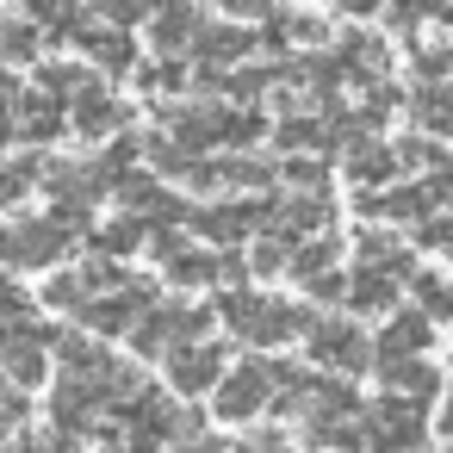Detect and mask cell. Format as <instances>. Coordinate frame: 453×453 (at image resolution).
Masks as SVG:
<instances>
[{"label": "cell", "instance_id": "6da1fadb", "mask_svg": "<svg viewBox=\"0 0 453 453\" xmlns=\"http://www.w3.org/2000/svg\"><path fill=\"white\" fill-rule=\"evenodd\" d=\"M218 323L242 342V348H286L292 335H311V311L280 298V292H255V286H224L218 298Z\"/></svg>", "mask_w": 453, "mask_h": 453}, {"label": "cell", "instance_id": "7a4b0ae2", "mask_svg": "<svg viewBox=\"0 0 453 453\" xmlns=\"http://www.w3.org/2000/svg\"><path fill=\"white\" fill-rule=\"evenodd\" d=\"M211 323H218V311L211 304H187V298H162L137 329H131V348H137V360H168L174 348H193V342H205L211 335Z\"/></svg>", "mask_w": 453, "mask_h": 453}, {"label": "cell", "instance_id": "3957f363", "mask_svg": "<svg viewBox=\"0 0 453 453\" xmlns=\"http://www.w3.org/2000/svg\"><path fill=\"white\" fill-rule=\"evenodd\" d=\"M50 354H57L50 323H38V317H0V372H7L19 391H38L44 385Z\"/></svg>", "mask_w": 453, "mask_h": 453}, {"label": "cell", "instance_id": "277c9868", "mask_svg": "<svg viewBox=\"0 0 453 453\" xmlns=\"http://www.w3.org/2000/svg\"><path fill=\"white\" fill-rule=\"evenodd\" d=\"M69 242H75V230L63 218L26 211L13 224H0V267H57L69 255Z\"/></svg>", "mask_w": 453, "mask_h": 453}, {"label": "cell", "instance_id": "5b68a950", "mask_svg": "<svg viewBox=\"0 0 453 453\" xmlns=\"http://www.w3.org/2000/svg\"><path fill=\"white\" fill-rule=\"evenodd\" d=\"M44 416H50V428H57V434L88 441V434H100V422L112 416V391H106V385H94V379H81V372H63V379L50 385Z\"/></svg>", "mask_w": 453, "mask_h": 453}, {"label": "cell", "instance_id": "8992f818", "mask_svg": "<svg viewBox=\"0 0 453 453\" xmlns=\"http://www.w3.org/2000/svg\"><path fill=\"white\" fill-rule=\"evenodd\" d=\"M267 218H273L267 193L261 199H205V205H193V236L211 249H242L249 236L267 230Z\"/></svg>", "mask_w": 453, "mask_h": 453}, {"label": "cell", "instance_id": "52a82bcc", "mask_svg": "<svg viewBox=\"0 0 453 453\" xmlns=\"http://www.w3.org/2000/svg\"><path fill=\"white\" fill-rule=\"evenodd\" d=\"M304 354L317 360V372H342V379H354V372H366V366L379 360V342H372L360 323L317 317V323H311V335H304Z\"/></svg>", "mask_w": 453, "mask_h": 453}, {"label": "cell", "instance_id": "ba28073f", "mask_svg": "<svg viewBox=\"0 0 453 453\" xmlns=\"http://www.w3.org/2000/svg\"><path fill=\"white\" fill-rule=\"evenodd\" d=\"M273 397H280V360H267V354H249L242 366H230L224 372V385H218V416L224 422H255L261 410H273Z\"/></svg>", "mask_w": 453, "mask_h": 453}, {"label": "cell", "instance_id": "9c48e42d", "mask_svg": "<svg viewBox=\"0 0 453 453\" xmlns=\"http://www.w3.org/2000/svg\"><path fill=\"white\" fill-rule=\"evenodd\" d=\"M366 428H372V453H422V441H428V403L385 391L379 403H366Z\"/></svg>", "mask_w": 453, "mask_h": 453}, {"label": "cell", "instance_id": "30bf717a", "mask_svg": "<svg viewBox=\"0 0 453 453\" xmlns=\"http://www.w3.org/2000/svg\"><path fill=\"white\" fill-rule=\"evenodd\" d=\"M156 304H162V298H156V286L131 273V280H125L119 292H100V298H88L81 323H88L94 335H131V329H137V323H143V317H150Z\"/></svg>", "mask_w": 453, "mask_h": 453}, {"label": "cell", "instance_id": "8fae6325", "mask_svg": "<svg viewBox=\"0 0 453 453\" xmlns=\"http://www.w3.org/2000/svg\"><path fill=\"white\" fill-rule=\"evenodd\" d=\"M224 372H230V348L224 342H193V348H174L168 354V391L174 397H218V385H224Z\"/></svg>", "mask_w": 453, "mask_h": 453}, {"label": "cell", "instance_id": "7c38bea8", "mask_svg": "<svg viewBox=\"0 0 453 453\" xmlns=\"http://www.w3.org/2000/svg\"><path fill=\"white\" fill-rule=\"evenodd\" d=\"M112 199H119V211L143 218L150 230H168V224H193V205H180V193H174V187H162V174H125Z\"/></svg>", "mask_w": 453, "mask_h": 453}, {"label": "cell", "instance_id": "4fadbf2b", "mask_svg": "<svg viewBox=\"0 0 453 453\" xmlns=\"http://www.w3.org/2000/svg\"><path fill=\"white\" fill-rule=\"evenodd\" d=\"M162 131H168L180 150L211 156V150H224V106H205V100H193V106H162Z\"/></svg>", "mask_w": 453, "mask_h": 453}, {"label": "cell", "instance_id": "5bb4252c", "mask_svg": "<svg viewBox=\"0 0 453 453\" xmlns=\"http://www.w3.org/2000/svg\"><path fill=\"white\" fill-rule=\"evenodd\" d=\"M329 224H335V205H329V193H292V199H273L267 236L304 242V236H323Z\"/></svg>", "mask_w": 453, "mask_h": 453}, {"label": "cell", "instance_id": "9a60e30c", "mask_svg": "<svg viewBox=\"0 0 453 453\" xmlns=\"http://www.w3.org/2000/svg\"><path fill=\"white\" fill-rule=\"evenodd\" d=\"M75 44L88 50V63L94 69H106V75H137V44H131V32L125 26H112V19H88L81 32H75Z\"/></svg>", "mask_w": 453, "mask_h": 453}, {"label": "cell", "instance_id": "2e32d148", "mask_svg": "<svg viewBox=\"0 0 453 453\" xmlns=\"http://www.w3.org/2000/svg\"><path fill=\"white\" fill-rule=\"evenodd\" d=\"M69 125H75V137L106 143V137H125V131H131V106H125L119 94H106V88H88V94L69 106Z\"/></svg>", "mask_w": 453, "mask_h": 453}, {"label": "cell", "instance_id": "e0dca14e", "mask_svg": "<svg viewBox=\"0 0 453 453\" xmlns=\"http://www.w3.org/2000/svg\"><path fill=\"white\" fill-rule=\"evenodd\" d=\"M372 366H379L385 391H397V397H416V403H428V397L441 391V366H434L428 354H379Z\"/></svg>", "mask_w": 453, "mask_h": 453}, {"label": "cell", "instance_id": "ac0fdd59", "mask_svg": "<svg viewBox=\"0 0 453 453\" xmlns=\"http://www.w3.org/2000/svg\"><path fill=\"white\" fill-rule=\"evenodd\" d=\"M342 174L354 180V193H366V187H391V180L403 174L397 143H372V137H360V143L342 156Z\"/></svg>", "mask_w": 453, "mask_h": 453}, {"label": "cell", "instance_id": "d6986e66", "mask_svg": "<svg viewBox=\"0 0 453 453\" xmlns=\"http://www.w3.org/2000/svg\"><path fill=\"white\" fill-rule=\"evenodd\" d=\"M397 292H403L397 273H379V267H354V273H348V304H354V317H391V311H397Z\"/></svg>", "mask_w": 453, "mask_h": 453}, {"label": "cell", "instance_id": "ffe728a7", "mask_svg": "<svg viewBox=\"0 0 453 453\" xmlns=\"http://www.w3.org/2000/svg\"><path fill=\"white\" fill-rule=\"evenodd\" d=\"M428 348H434V317L422 304H397L379 335V354H428Z\"/></svg>", "mask_w": 453, "mask_h": 453}, {"label": "cell", "instance_id": "44dd1931", "mask_svg": "<svg viewBox=\"0 0 453 453\" xmlns=\"http://www.w3.org/2000/svg\"><path fill=\"white\" fill-rule=\"evenodd\" d=\"M63 131H75L63 119V100H50L44 88H26V100H19V143H57Z\"/></svg>", "mask_w": 453, "mask_h": 453}, {"label": "cell", "instance_id": "7402d4cb", "mask_svg": "<svg viewBox=\"0 0 453 453\" xmlns=\"http://www.w3.org/2000/svg\"><path fill=\"white\" fill-rule=\"evenodd\" d=\"M354 255H360V267H379V273H397V280H416L422 267L410 261V249L391 236V230H379V224H366L360 236H354Z\"/></svg>", "mask_w": 453, "mask_h": 453}, {"label": "cell", "instance_id": "603a6c76", "mask_svg": "<svg viewBox=\"0 0 453 453\" xmlns=\"http://www.w3.org/2000/svg\"><path fill=\"white\" fill-rule=\"evenodd\" d=\"M199 32H205L199 7L156 13V19H150V50H156V57H180V50H193V44H199Z\"/></svg>", "mask_w": 453, "mask_h": 453}, {"label": "cell", "instance_id": "cb8c5ba5", "mask_svg": "<svg viewBox=\"0 0 453 453\" xmlns=\"http://www.w3.org/2000/svg\"><path fill=\"white\" fill-rule=\"evenodd\" d=\"M410 119L428 137H453V81H422L410 94Z\"/></svg>", "mask_w": 453, "mask_h": 453}, {"label": "cell", "instance_id": "d4e9b609", "mask_svg": "<svg viewBox=\"0 0 453 453\" xmlns=\"http://www.w3.org/2000/svg\"><path fill=\"white\" fill-rule=\"evenodd\" d=\"M273 143H280V150H292V156H323V150H335V143H329V119H323V112L280 119V125H273Z\"/></svg>", "mask_w": 453, "mask_h": 453}, {"label": "cell", "instance_id": "484cf974", "mask_svg": "<svg viewBox=\"0 0 453 453\" xmlns=\"http://www.w3.org/2000/svg\"><path fill=\"white\" fill-rule=\"evenodd\" d=\"M335 261H342V242H335L329 230H323V236H304V242L292 249V273H286V280H292V286L304 292L311 280H323V273H335Z\"/></svg>", "mask_w": 453, "mask_h": 453}, {"label": "cell", "instance_id": "4316f807", "mask_svg": "<svg viewBox=\"0 0 453 453\" xmlns=\"http://www.w3.org/2000/svg\"><path fill=\"white\" fill-rule=\"evenodd\" d=\"M26 19L44 26L50 38H69L75 44V32L94 19V7H81V0H26Z\"/></svg>", "mask_w": 453, "mask_h": 453}, {"label": "cell", "instance_id": "83f0119b", "mask_svg": "<svg viewBox=\"0 0 453 453\" xmlns=\"http://www.w3.org/2000/svg\"><path fill=\"white\" fill-rule=\"evenodd\" d=\"M385 57H391V44H385L379 32H342V63H348V75L385 81Z\"/></svg>", "mask_w": 453, "mask_h": 453}, {"label": "cell", "instance_id": "f1b7e54d", "mask_svg": "<svg viewBox=\"0 0 453 453\" xmlns=\"http://www.w3.org/2000/svg\"><path fill=\"white\" fill-rule=\"evenodd\" d=\"M143 242H150V224L131 218V211H119V218L100 224V230H88V249H94V255H137Z\"/></svg>", "mask_w": 453, "mask_h": 453}, {"label": "cell", "instance_id": "f546056e", "mask_svg": "<svg viewBox=\"0 0 453 453\" xmlns=\"http://www.w3.org/2000/svg\"><path fill=\"white\" fill-rule=\"evenodd\" d=\"M249 50H255V38H249V32H236V26H205V32H199V44H193V63L224 69V63L249 57Z\"/></svg>", "mask_w": 453, "mask_h": 453}, {"label": "cell", "instance_id": "4dcf8cb0", "mask_svg": "<svg viewBox=\"0 0 453 453\" xmlns=\"http://www.w3.org/2000/svg\"><path fill=\"white\" fill-rule=\"evenodd\" d=\"M44 174H50V162H38V156H13V162H0V211H13L32 187H44Z\"/></svg>", "mask_w": 453, "mask_h": 453}, {"label": "cell", "instance_id": "1f68e13d", "mask_svg": "<svg viewBox=\"0 0 453 453\" xmlns=\"http://www.w3.org/2000/svg\"><path fill=\"white\" fill-rule=\"evenodd\" d=\"M38 88H44L50 100L75 106V100L94 88V63H44V69H38Z\"/></svg>", "mask_w": 453, "mask_h": 453}, {"label": "cell", "instance_id": "d6a6232c", "mask_svg": "<svg viewBox=\"0 0 453 453\" xmlns=\"http://www.w3.org/2000/svg\"><path fill=\"white\" fill-rule=\"evenodd\" d=\"M218 168H224V187H236V193H242V187H255V193H261V187H273V180H280V168H273V162H261V156H218Z\"/></svg>", "mask_w": 453, "mask_h": 453}, {"label": "cell", "instance_id": "836d02e7", "mask_svg": "<svg viewBox=\"0 0 453 453\" xmlns=\"http://www.w3.org/2000/svg\"><path fill=\"white\" fill-rule=\"evenodd\" d=\"M292 249H298V242H286V236H255V249H249V273H255V280H280V273H292Z\"/></svg>", "mask_w": 453, "mask_h": 453}, {"label": "cell", "instance_id": "e575fe53", "mask_svg": "<svg viewBox=\"0 0 453 453\" xmlns=\"http://www.w3.org/2000/svg\"><path fill=\"white\" fill-rule=\"evenodd\" d=\"M137 88H143V94H180V88H193V75H187L180 57H156V63L137 69Z\"/></svg>", "mask_w": 453, "mask_h": 453}, {"label": "cell", "instance_id": "d590c367", "mask_svg": "<svg viewBox=\"0 0 453 453\" xmlns=\"http://www.w3.org/2000/svg\"><path fill=\"white\" fill-rule=\"evenodd\" d=\"M38 304L44 311H88V286H81V273H50L44 280V292H38Z\"/></svg>", "mask_w": 453, "mask_h": 453}, {"label": "cell", "instance_id": "8d00e7d4", "mask_svg": "<svg viewBox=\"0 0 453 453\" xmlns=\"http://www.w3.org/2000/svg\"><path fill=\"white\" fill-rule=\"evenodd\" d=\"M410 292L422 298V311H428L434 323H453V280H447V273H416Z\"/></svg>", "mask_w": 453, "mask_h": 453}, {"label": "cell", "instance_id": "74e56055", "mask_svg": "<svg viewBox=\"0 0 453 453\" xmlns=\"http://www.w3.org/2000/svg\"><path fill=\"white\" fill-rule=\"evenodd\" d=\"M280 180H286L292 193H329V162H323V156H292V162L280 168Z\"/></svg>", "mask_w": 453, "mask_h": 453}, {"label": "cell", "instance_id": "f35d334b", "mask_svg": "<svg viewBox=\"0 0 453 453\" xmlns=\"http://www.w3.org/2000/svg\"><path fill=\"white\" fill-rule=\"evenodd\" d=\"M261 137H267V119H261V112L224 106V150H242V143H261Z\"/></svg>", "mask_w": 453, "mask_h": 453}, {"label": "cell", "instance_id": "ab89813d", "mask_svg": "<svg viewBox=\"0 0 453 453\" xmlns=\"http://www.w3.org/2000/svg\"><path fill=\"white\" fill-rule=\"evenodd\" d=\"M38 32H44V26H32V19H7V38H0V57H13V63H32V57H38V44H44Z\"/></svg>", "mask_w": 453, "mask_h": 453}, {"label": "cell", "instance_id": "60d3db41", "mask_svg": "<svg viewBox=\"0 0 453 453\" xmlns=\"http://www.w3.org/2000/svg\"><path fill=\"white\" fill-rule=\"evenodd\" d=\"M19 100H26V88L0 69V143H19Z\"/></svg>", "mask_w": 453, "mask_h": 453}, {"label": "cell", "instance_id": "b9f144b4", "mask_svg": "<svg viewBox=\"0 0 453 453\" xmlns=\"http://www.w3.org/2000/svg\"><path fill=\"white\" fill-rule=\"evenodd\" d=\"M416 249L453 261V218H422V224H416Z\"/></svg>", "mask_w": 453, "mask_h": 453}, {"label": "cell", "instance_id": "7bdbcfd3", "mask_svg": "<svg viewBox=\"0 0 453 453\" xmlns=\"http://www.w3.org/2000/svg\"><path fill=\"white\" fill-rule=\"evenodd\" d=\"M422 19H434V0H391V7H385V26L391 32H416Z\"/></svg>", "mask_w": 453, "mask_h": 453}, {"label": "cell", "instance_id": "ee69618b", "mask_svg": "<svg viewBox=\"0 0 453 453\" xmlns=\"http://www.w3.org/2000/svg\"><path fill=\"white\" fill-rule=\"evenodd\" d=\"M416 75L422 81H453V44H422L416 50Z\"/></svg>", "mask_w": 453, "mask_h": 453}, {"label": "cell", "instance_id": "f6af8a7d", "mask_svg": "<svg viewBox=\"0 0 453 453\" xmlns=\"http://www.w3.org/2000/svg\"><path fill=\"white\" fill-rule=\"evenodd\" d=\"M0 317H38V298L26 286H13L7 273H0Z\"/></svg>", "mask_w": 453, "mask_h": 453}, {"label": "cell", "instance_id": "bcb514c9", "mask_svg": "<svg viewBox=\"0 0 453 453\" xmlns=\"http://www.w3.org/2000/svg\"><path fill=\"white\" fill-rule=\"evenodd\" d=\"M304 298H311V304H329V298H348V273L335 267V273H323V280H311V286H304Z\"/></svg>", "mask_w": 453, "mask_h": 453}, {"label": "cell", "instance_id": "7dc6e473", "mask_svg": "<svg viewBox=\"0 0 453 453\" xmlns=\"http://www.w3.org/2000/svg\"><path fill=\"white\" fill-rule=\"evenodd\" d=\"M211 7H224L230 19H273V0H211Z\"/></svg>", "mask_w": 453, "mask_h": 453}, {"label": "cell", "instance_id": "c3c4849f", "mask_svg": "<svg viewBox=\"0 0 453 453\" xmlns=\"http://www.w3.org/2000/svg\"><path fill=\"white\" fill-rule=\"evenodd\" d=\"M180 453H236L224 434H193V441H180Z\"/></svg>", "mask_w": 453, "mask_h": 453}, {"label": "cell", "instance_id": "681fc988", "mask_svg": "<svg viewBox=\"0 0 453 453\" xmlns=\"http://www.w3.org/2000/svg\"><path fill=\"white\" fill-rule=\"evenodd\" d=\"M335 7L348 13V19H372V13H385L391 0H335Z\"/></svg>", "mask_w": 453, "mask_h": 453}, {"label": "cell", "instance_id": "f907efd6", "mask_svg": "<svg viewBox=\"0 0 453 453\" xmlns=\"http://www.w3.org/2000/svg\"><path fill=\"white\" fill-rule=\"evenodd\" d=\"M236 453H286V441H280V434H267V441H249V447H236Z\"/></svg>", "mask_w": 453, "mask_h": 453}, {"label": "cell", "instance_id": "816d5d0a", "mask_svg": "<svg viewBox=\"0 0 453 453\" xmlns=\"http://www.w3.org/2000/svg\"><path fill=\"white\" fill-rule=\"evenodd\" d=\"M174 7H193V0H143V13L156 19V13H174Z\"/></svg>", "mask_w": 453, "mask_h": 453}, {"label": "cell", "instance_id": "f5cc1de1", "mask_svg": "<svg viewBox=\"0 0 453 453\" xmlns=\"http://www.w3.org/2000/svg\"><path fill=\"white\" fill-rule=\"evenodd\" d=\"M434 19H441V26L453 32V0H434Z\"/></svg>", "mask_w": 453, "mask_h": 453}, {"label": "cell", "instance_id": "db71d44e", "mask_svg": "<svg viewBox=\"0 0 453 453\" xmlns=\"http://www.w3.org/2000/svg\"><path fill=\"white\" fill-rule=\"evenodd\" d=\"M441 428L453 434V379H447V416H441Z\"/></svg>", "mask_w": 453, "mask_h": 453}, {"label": "cell", "instance_id": "11a10c76", "mask_svg": "<svg viewBox=\"0 0 453 453\" xmlns=\"http://www.w3.org/2000/svg\"><path fill=\"white\" fill-rule=\"evenodd\" d=\"M0 38H7V19H0Z\"/></svg>", "mask_w": 453, "mask_h": 453}, {"label": "cell", "instance_id": "9f6ffc18", "mask_svg": "<svg viewBox=\"0 0 453 453\" xmlns=\"http://www.w3.org/2000/svg\"><path fill=\"white\" fill-rule=\"evenodd\" d=\"M441 453H453V447H441Z\"/></svg>", "mask_w": 453, "mask_h": 453}]
</instances>
